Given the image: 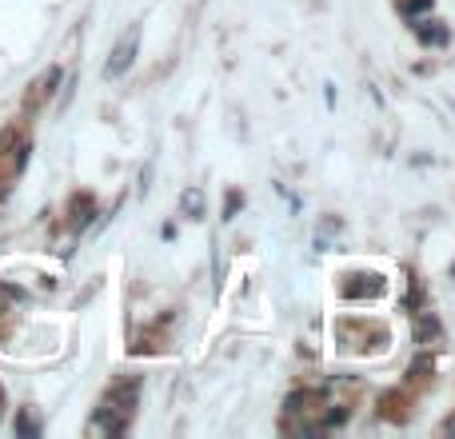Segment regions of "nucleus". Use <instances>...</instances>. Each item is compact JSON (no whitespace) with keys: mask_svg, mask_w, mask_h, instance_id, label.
<instances>
[{"mask_svg":"<svg viewBox=\"0 0 455 439\" xmlns=\"http://www.w3.org/2000/svg\"><path fill=\"white\" fill-rule=\"evenodd\" d=\"M16 431H20V435H37L40 427H37V419H28V415H16Z\"/></svg>","mask_w":455,"mask_h":439,"instance_id":"nucleus-8","label":"nucleus"},{"mask_svg":"<svg viewBox=\"0 0 455 439\" xmlns=\"http://www.w3.org/2000/svg\"><path fill=\"white\" fill-rule=\"evenodd\" d=\"M240 204H244V196H236V192L228 196V204H224V220H232V216H236V208H240Z\"/></svg>","mask_w":455,"mask_h":439,"instance_id":"nucleus-9","label":"nucleus"},{"mask_svg":"<svg viewBox=\"0 0 455 439\" xmlns=\"http://www.w3.org/2000/svg\"><path fill=\"white\" fill-rule=\"evenodd\" d=\"M368 284H344V295L347 300H359V295H380L383 292V280L380 276H364Z\"/></svg>","mask_w":455,"mask_h":439,"instance_id":"nucleus-4","label":"nucleus"},{"mask_svg":"<svg viewBox=\"0 0 455 439\" xmlns=\"http://www.w3.org/2000/svg\"><path fill=\"white\" fill-rule=\"evenodd\" d=\"M132 61H136V28L120 40V49L112 52V61L104 64V72H108V76H124L128 68H132Z\"/></svg>","mask_w":455,"mask_h":439,"instance_id":"nucleus-1","label":"nucleus"},{"mask_svg":"<svg viewBox=\"0 0 455 439\" xmlns=\"http://www.w3.org/2000/svg\"><path fill=\"white\" fill-rule=\"evenodd\" d=\"M180 208H184V216L200 220V216H204V188H196V184L184 188V192H180Z\"/></svg>","mask_w":455,"mask_h":439,"instance_id":"nucleus-2","label":"nucleus"},{"mask_svg":"<svg viewBox=\"0 0 455 439\" xmlns=\"http://www.w3.org/2000/svg\"><path fill=\"white\" fill-rule=\"evenodd\" d=\"M428 367H431V360L423 355V360H416V364H411V376H419V371H428Z\"/></svg>","mask_w":455,"mask_h":439,"instance_id":"nucleus-11","label":"nucleus"},{"mask_svg":"<svg viewBox=\"0 0 455 439\" xmlns=\"http://www.w3.org/2000/svg\"><path fill=\"white\" fill-rule=\"evenodd\" d=\"M96 216V204H92V196H76L72 200V228H88Z\"/></svg>","mask_w":455,"mask_h":439,"instance_id":"nucleus-3","label":"nucleus"},{"mask_svg":"<svg viewBox=\"0 0 455 439\" xmlns=\"http://www.w3.org/2000/svg\"><path fill=\"white\" fill-rule=\"evenodd\" d=\"M136 391H140V383H120V388H112V407H120V412H132L136 403Z\"/></svg>","mask_w":455,"mask_h":439,"instance_id":"nucleus-5","label":"nucleus"},{"mask_svg":"<svg viewBox=\"0 0 455 439\" xmlns=\"http://www.w3.org/2000/svg\"><path fill=\"white\" fill-rule=\"evenodd\" d=\"M96 427H100V431H112V435H120L128 424H124V419H116L112 412H100V415H96Z\"/></svg>","mask_w":455,"mask_h":439,"instance_id":"nucleus-6","label":"nucleus"},{"mask_svg":"<svg viewBox=\"0 0 455 439\" xmlns=\"http://www.w3.org/2000/svg\"><path fill=\"white\" fill-rule=\"evenodd\" d=\"M428 4H431V0H407V4H404V13H423Z\"/></svg>","mask_w":455,"mask_h":439,"instance_id":"nucleus-10","label":"nucleus"},{"mask_svg":"<svg viewBox=\"0 0 455 439\" xmlns=\"http://www.w3.org/2000/svg\"><path fill=\"white\" fill-rule=\"evenodd\" d=\"M419 40H423V44H447V32H443V28H419Z\"/></svg>","mask_w":455,"mask_h":439,"instance_id":"nucleus-7","label":"nucleus"}]
</instances>
